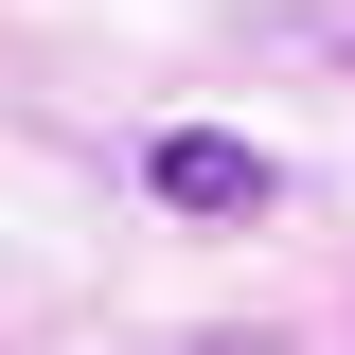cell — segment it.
Segmentation results:
<instances>
[{"label":"cell","mask_w":355,"mask_h":355,"mask_svg":"<svg viewBox=\"0 0 355 355\" xmlns=\"http://www.w3.org/2000/svg\"><path fill=\"white\" fill-rule=\"evenodd\" d=\"M142 196H160V214H196V231H249L266 196H284V160H266V142H231V125H160V142H142Z\"/></svg>","instance_id":"cell-1"}]
</instances>
